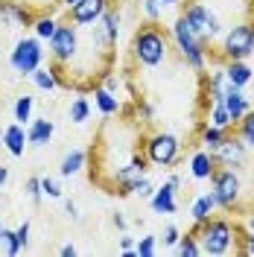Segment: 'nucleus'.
Returning <instances> with one entry per match:
<instances>
[{
  "mask_svg": "<svg viewBox=\"0 0 254 257\" xmlns=\"http://www.w3.org/2000/svg\"><path fill=\"white\" fill-rule=\"evenodd\" d=\"M111 6V0H79L67 9V24L73 27H91L94 21H99V15Z\"/></svg>",
  "mask_w": 254,
  "mask_h": 257,
  "instance_id": "obj_12",
  "label": "nucleus"
},
{
  "mask_svg": "<svg viewBox=\"0 0 254 257\" xmlns=\"http://www.w3.org/2000/svg\"><path fill=\"white\" fill-rule=\"evenodd\" d=\"M205 123H210V126H219V128H234V120H231V114H228V108H225L222 102H210Z\"/></svg>",
  "mask_w": 254,
  "mask_h": 257,
  "instance_id": "obj_25",
  "label": "nucleus"
},
{
  "mask_svg": "<svg viewBox=\"0 0 254 257\" xmlns=\"http://www.w3.org/2000/svg\"><path fill=\"white\" fill-rule=\"evenodd\" d=\"M111 222H114V228H120V231H126V228H129V219L123 216V213H114Z\"/></svg>",
  "mask_w": 254,
  "mask_h": 257,
  "instance_id": "obj_43",
  "label": "nucleus"
},
{
  "mask_svg": "<svg viewBox=\"0 0 254 257\" xmlns=\"http://www.w3.org/2000/svg\"><path fill=\"white\" fill-rule=\"evenodd\" d=\"M30 79L38 91H56V88H59V79H56L53 67H35L30 73Z\"/></svg>",
  "mask_w": 254,
  "mask_h": 257,
  "instance_id": "obj_24",
  "label": "nucleus"
},
{
  "mask_svg": "<svg viewBox=\"0 0 254 257\" xmlns=\"http://www.w3.org/2000/svg\"><path fill=\"white\" fill-rule=\"evenodd\" d=\"M222 105L228 108L231 120L237 123L239 117L251 108V99H248V94H245V88H234V85H231V88L225 91V96H222Z\"/></svg>",
  "mask_w": 254,
  "mask_h": 257,
  "instance_id": "obj_16",
  "label": "nucleus"
},
{
  "mask_svg": "<svg viewBox=\"0 0 254 257\" xmlns=\"http://www.w3.org/2000/svg\"><path fill=\"white\" fill-rule=\"evenodd\" d=\"M222 62H237V59H251L254 56V21H239L222 32V47H219Z\"/></svg>",
  "mask_w": 254,
  "mask_h": 257,
  "instance_id": "obj_6",
  "label": "nucleus"
},
{
  "mask_svg": "<svg viewBox=\"0 0 254 257\" xmlns=\"http://www.w3.org/2000/svg\"><path fill=\"white\" fill-rule=\"evenodd\" d=\"M0 18L6 21V27H32L38 12H32L21 0H0Z\"/></svg>",
  "mask_w": 254,
  "mask_h": 257,
  "instance_id": "obj_13",
  "label": "nucleus"
},
{
  "mask_svg": "<svg viewBox=\"0 0 254 257\" xmlns=\"http://www.w3.org/2000/svg\"><path fill=\"white\" fill-rule=\"evenodd\" d=\"M196 237H199V245H202V254L210 257H222L231 254L237 248V237H239V225L225 219V216H210L202 225L193 228Z\"/></svg>",
  "mask_w": 254,
  "mask_h": 257,
  "instance_id": "obj_2",
  "label": "nucleus"
},
{
  "mask_svg": "<svg viewBox=\"0 0 254 257\" xmlns=\"http://www.w3.org/2000/svg\"><path fill=\"white\" fill-rule=\"evenodd\" d=\"M24 193H27V199H30L32 205H41V199H44V193H41V178L30 176L24 181Z\"/></svg>",
  "mask_w": 254,
  "mask_h": 257,
  "instance_id": "obj_32",
  "label": "nucleus"
},
{
  "mask_svg": "<svg viewBox=\"0 0 254 257\" xmlns=\"http://www.w3.org/2000/svg\"><path fill=\"white\" fill-rule=\"evenodd\" d=\"M231 132H234L239 141H242V146H245L248 152H254V105L242 114V117H239L237 123H234V128H231Z\"/></svg>",
  "mask_w": 254,
  "mask_h": 257,
  "instance_id": "obj_22",
  "label": "nucleus"
},
{
  "mask_svg": "<svg viewBox=\"0 0 254 257\" xmlns=\"http://www.w3.org/2000/svg\"><path fill=\"white\" fill-rule=\"evenodd\" d=\"M210 155H213V161H216V167H245V161H248V149L242 146V141H239L234 132H228L219 144L213 146V149H207Z\"/></svg>",
  "mask_w": 254,
  "mask_h": 257,
  "instance_id": "obj_10",
  "label": "nucleus"
},
{
  "mask_svg": "<svg viewBox=\"0 0 254 257\" xmlns=\"http://www.w3.org/2000/svg\"><path fill=\"white\" fill-rule=\"evenodd\" d=\"M213 170H216V161H213V155L207 152L205 146L196 149L190 155V176L196 178V181H207V178L213 176Z\"/></svg>",
  "mask_w": 254,
  "mask_h": 257,
  "instance_id": "obj_17",
  "label": "nucleus"
},
{
  "mask_svg": "<svg viewBox=\"0 0 254 257\" xmlns=\"http://www.w3.org/2000/svg\"><path fill=\"white\" fill-rule=\"evenodd\" d=\"M56 18L50 15V12H41V15L35 18V24H32V30H35V35L41 38V41H50L53 38V32H56Z\"/></svg>",
  "mask_w": 254,
  "mask_h": 257,
  "instance_id": "obj_29",
  "label": "nucleus"
},
{
  "mask_svg": "<svg viewBox=\"0 0 254 257\" xmlns=\"http://www.w3.org/2000/svg\"><path fill=\"white\" fill-rule=\"evenodd\" d=\"M6 181H9V167H6V164H0V190L6 187Z\"/></svg>",
  "mask_w": 254,
  "mask_h": 257,
  "instance_id": "obj_45",
  "label": "nucleus"
},
{
  "mask_svg": "<svg viewBox=\"0 0 254 257\" xmlns=\"http://www.w3.org/2000/svg\"><path fill=\"white\" fill-rule=\"evenodd\" d=\"M73 3H79V0H59V6H64V9H70Z\"/></svg>",
  "mask_w": 254,
  "mask_h": 257,
  "instance_id": "obj_48",
  "label": "nucleus"
},
{
  "mask_svg": "<svg viewBox=\"0 0 254 257\" xmlns=\"http://www.w3.org/2000/svg\"><path fill=\"white\" fill-rule=\"evenodd\" d=\"M64 213H67V216H70L73 222H79V219H82V213H79V205H76L73 199H67V202H64Z\"/></svg>",
  "mask_w": 254,
  "mask_h": 257,
  "instance_id": "obj_41",
  "label": "nucleus"
},
{
  "mask_svg": "<svg viewBox=\"0 0 254 257\" xmlns=\"http://www.w3.org/2000/svg\"><path fill=\"white\" fill-rule=\"evenodd\" d=\"M251 15H254V0H251Z\"/></svg>",
  "mask_w": 254,
  "mask_h": 257,
  "instance_id": "obj_50",
  "label": "nucleus"
},
{
  "mask_svg": "<svg viewBox=\"0 0 254 257\" xmlns=\"http://www.w3.org/2000/svg\"><path fill=\"white\" fill-rule=\"evenodd\" d=\"M3 146L12 158H21L24 155V146H27V128L21 123H12V126L3 128Z\"/></svg>",
  "mask_w": 254,
  "mask_h": 257,
  "instance_id": "obj_20",
  "label": "nucleus"
},
{
  "mask_svg": "<svg viewBox=\"0 0 254 257\" xmlns=\"http://www.w3.org/2000/svg\"><path fill=\"white\" fill-rule=\"evenodd\" d=\"M94 105H96L102 114H105V117H111V114H120V111H123V102H120V96L111 94V91H105L102 85H94Z\"/></svg>",
  "mask_w": 254,
  "mask_h": 257,
  "instance_id": "obj_21",
  "label": "nucleus"
},
{
  "mask_svg": "<svg viewBox=\"0 0 254 257\" xmlns=\"http://www.w3.org/2000/svg\"><path fill=\"white\" fill-rule=\"evenodd\" d=\"M15 237H18V242H21V248H27V242H30V222L18 225V228H15Z\"/></svg>",
  "mask_w": 254,
  "mask_h": 257,
  "instance_id": "obj_40",
  "label": "nucleus"
},
{
  "mask_svg": "<svg viewBox=\"0 0 254 257\" xmlns=\"http://www.w3.org/2000/svg\"><path fill=\"white\" fill-rule=\"evenodd\" d=\"M32 108H35V96L32 94H24V96H18L15 99V123H21V126H27L32 120Z\"/></svg>",
  "mask_w": 254,
  "mask_h": 257,
  "instance_id": "obj_26",
  "label": "nucleus"
},
{
  "mask_svg": "<svg viewBox=\"0 0 254 257\" xmlns=\"http://www.w3.org/2000/svg\"><path fill=\"white\" fill-rule=\"evenodd\" d=\"M85 161H88V152H85V149H70V152H64L62 164H59V176L70 178V176H76V173H82Z\"/></svg>",
  "mask_w": 254,
  "mask_h": 257,
  "instance_id": "obj_23",
  "label": "nucleus"
},
{
  "mask_svg": "<svg viewBox=\"0 0 254 257\" xmlns=\"http://www.w3.org/2000/svg\"><path fill=\"white\" fill-rule=\"evenodd\" d=\"M161 6H164V9H175V6H181V0H158Z\"/></svg>",
  "mask_w": 254,
  "mask_h": 257,
  "instance_id": "obj_47",
  "label": "nucleus"
},
{
  "mask_svg": "<svg viewBox=\"0 0 254 257\" xmlns=\"http://www.w3.org/2000/svg\"><path fill=\"white\" fill-rule=\"evenodd\" d=\"M170 38H173L175 50L181 53V59L190 64L196 73H205L207 70V44L190 30V27H187L184 15H178L173 21V27H170Z\"/></svg>",
  "mask_w": 254,
  "mask_h": 257,
  "instance_id": "obj_4",
  "label": "nucleus"
},
{
  "mask_svg": "<svg viewBox=\"0 0 254 257\" xmlns=\"http://www.w3.org/2000/svg\"><path fill=\"white\" fill-rule=\"evenodd\" d=\"M231 128H219V126H210V123H205V126L199 128V144L205 146V149H213V146L222 141L225 135H228Z\"/></svg>",
  "mask_w": 254,
  "mask_h": 257,
  "instance_id": "obj_28",
  "label": "nucleus"
},
{
  "mask_svg": "<svg viewBox=\"0 0 254 257\" xmlns=\"http://www.w3.org/2000/svg\"><path fill=\"white\" fill-rule=\"evenodd\" d=\"M135 196H141V199H146V202H149V199H152V193H155V181H152V178L149 176H143L141 181H138V184H135Z\"/></svg>",
  "mask_w": 254,
  "mask_h": 257,
  "instance_id": "obj_37",
  "label": "nucleus"
},
{
  "mask_svg": "<svg viewBox=\"0 0 254 257\" xmlns=\"http://www.w3.org/2000/svg\"><path fill=\"white\" fill-rule=\"evenodd\" d=\"M175 251H178L181 257H199V254H202V245H199L196 231H190V234H181V237H178V242H175Z\"/></svg>",
  "mask_w": 254,
  "mask_h": 257,
  "instance_id": "obj_27",
  "label": "nucleus"
},
{
  "mask_svg": "<svg viewBox=\"0 0 254 257\" xmlns=\"http://www.w3.org/2000/svg\"><path fill=\"white\" fill-rule=\"evenodd\" d=\"M202 76H205V96H207V102H222L225 91L231 88L228 79H225V67H222V64H216V67L205 70Z\"/></svg>",
  "mask_w": 254,
  "mask_h": 257,
  "instance_id": "obj_14",
  "label": "nucleus"
},
{
  "mask_svg": "<svg viewBox=\"0 0 254 257\" xmlns=\"http://www.w3.org/2000/svg\"><path fill=\"white\" fill-rule=\"evenodd\" d=\"M216 199H213V193L207 190V193H199L196 199L190 202V219H193V225H202L205 219H210L213 213H216Z\"/></svg>",
  "mask_w": 254,
  "mask_h": 257,
  "instance_id": "obj_19",
  "label": "nucleus"
},
{
  "mask_svg": "<svg viewBox=\"0 0 254 257\" xmlns=\"http://www.w3.org/2000/svg\"><path fill=\"white\" fill-rule=\"evenodd\" d=\"M3 228H6V225H3V219H0V234H3Z\"/></svg>",
  "mask_w": 254,
  "mask_h": 257,
  "instance_id": "obj_49",
  "label": "nucleus"
},
{
  "mask_svg": "<svg viewBox=\"0 0 254 257\" xmlns=\"http://www.w3.org/2000/svg\"><path fill=\"white\" fill-rule=\"evenodd\" d=\"M158 251V237L155 234H143L141 240L135 242V254L138 257H152Z\"/></svg>",
  "mask_w": 254,
  "mask_h": 257,
  "instance_id": "obj_31",
  "label": "nucleus"
},
{
  "mask_svg": "<svg viewBox=\"0 0 254 257\" xmlns=\"http://www.w3.org/2000/svg\"><path fill=\"white\" fill-rule=\"evenodd\" d=\"M41 193L50 196V199H64L62 184H59V178H53V176H41Z\"/></svg>",
  "mask_w": 254,
  "mask_h": 257,
  "instance_id": "obj_33",
  "label": "nucleus"
},
{
  "mask_svg": "<svg viewBox=\"0 0 254 257\" xmlns=\"http://www.w3.org/2000/svg\"><path fill=\"white\" fill-rule=\"evenodd\" d=\"M53 120L50 117H38V120H32L30 126H27V144L30 146H47L53 141Z\"/></svg>",
  "mask_w": 254,
  "mask_h": 257,
  "instance_id": "obj_18",
  "label": "nucleus"
},
{
  "mask_svg": "<svg viewBox=\"0 0 254 257\" xmlns=\"http://www.w3.org/2000/svg\"><path fill=\"white\" fill-rule=\"evenodd\" d=\"M237 254H245V257H254V234L239 228V237H237Z\"/></svg>",
  "mask_w": 254,
  "mask_h": 257,
  "instance_id": "obj_34",
  "label": "nucleus"
},
{
  "mask_svg": "<svg viewBox=\"0 0 254 257\" xmlns=\"http://www.w3.org/2000/svg\"><path fill=\"white\" fill-rule=\"evenodd\" d=\"M67 117H70V123H85L91 117V102L85 96H76L70 102V108H67Z\"/></svg>",
  "mask_w": 254,
  "mask_h": 257,
  "instance_id": "obj_30",
  "label": "nucleus"
},
{
  "mask_svg": "<svg viewBox=\"0 0 254 257\" xmlns=\"http://www.w3.org/2000/svg\"><path fill=\"white\" fill-rule=\"evenodd\" d=\"M0 242H3V248H6V254H9V257H15V254L24 251V248H21V242H18V237H15V231H9V228H3Z\"/></svg>",
  "mask_w": 254,
  "mask_h": 257,
  "instance_id": "obj_35",
  "label": "nucleus"
},
{
  "mask_svg": "<svg viewBox=\"0 0 254 257\" xmlns=\"http://www.w3.org/2000/svg\"><path fill=\"white\" fill-rule=\"evenodd\" d=\"M184 21H187V27H190L205 44H210L213 38H219L222 35V24H219V18H216V12H210L205 3H199V0H193V3H187L184 6Z\"/></svg>",
  "mask_w": 254,
  "mask_h": 257,
  "instance_id": "obj_7",
  "label": "nucleus"
},
{
  "mask_svg": "<svg viewBox=\"0 0 254 257\" xmlns=\"http://www.w3.org/2000/svg\"><path fill=\"white\" fill-rule=\"evenodd\" d=\"M178 187H181V176L173 173L161 187H155L152 199H149V208L155 210V213H161V216H164V213H175V210H178V199H175Z\"/></svg>",
  "mask_w": 254,
  "mask_h": 257,
  "instance_id": "obj_11",
  "label": "nucleus"
},
{
  "mask_svg": "<svg viewBox=\"0 0 254 257\" xmlns=\"http://www.w3.org/2000/svg\"><path fill=\"white\" fill-rule=\"evenodd\" d=\"M0 144H3V132H0Z\"/></svg>",
  "mask_w": 254,
  "mask_h": 257,
  "instance_id": "obj_51",
  "label": "nucleus"
},
{
  "mask_svg": "<svg viewBox=\"0 0 254 257\" xmlns=\"http://www.w3.org/2000/svg\"><path fill=\"white\" fill-rule=\"evenodd\" d=\"M47 44H50L53 62L56 64H70L76 56H79V32H76L73 24H59Z\"/></svg>",
  "mask_w": 254,
  "mask_h": 257,
  "instance_id": "obj_9",
  "label": "nucleus"
},
{
  "mask_svg": "<svg viewBox=\"0 0 254 257\" xmlns=\"http://www.w3.org/2000/svg\"><path fill=\"white\" fill-rule=\"evenodd\" d=\"M242 225H245V231H251L254 234V210H245V222Z\"/></svg>",
  "mask_w": 254,
  "mask_h": 257,
  "instance_id": "obj_46",
  "label": "nucleus"
},
{
  "mask_svg": "<svg viewBox=\"0 0 254 257\" xmlns=\"http://www.w3.org/2000/svg\"><path fill=\"white\" fill-rule=\"evenodd\" d=\"M59 254H62V257H73V254H76V245H73V242H64L62 248H59Z\"/></svg>",
  "mask_w": 254,
  "mask_h": 257,
  "instance_id": "obj_44",
  "label": "nucleus"
},
{
  "mask_svg": "<svg viewBox=\"0 0 254 257\" xmlns=\"http://www.w3.org/2000/svg\"><path fill=\"white\" fill-rule=\"evenodd\" d=\"M44 62V50H41V38L35 35H24V38H18L15 41V50H12V56H9V64H12V70L21 73V76H30L35 67H41Z\"/></svg>",
  "mask_w": 254,
  "mask_h": 257,
  "instance_id": "obj_8",
  "label": "nucleus"
},
{
  "mask_svg": "<svg viewBox=\"0 0 254 257\" xmlns=\"http://www.w3.org/2000/svg\"><path fill=\"white\" fill-rule=\"evenodd\" d=\"M141 9H143V15H146V21H161L164 18V6H161L158 0H141Z\"/></svg>",
  "mask_w": 254,
  "mask_h": 257,
  "instance_id": "obj_36",
  "label": "nucleus"
},
{
  "mask_svg": "<svg viewBox=\"0 0 254 257\" xmlns=\"http://www.w3.org/2000/svg\"><path fill=\"white\" fill-rule=\"evenodd\" d=\"M181 138L173 135V132H155L143 141V155L152 167H161V170H173L175 164L181 161Z\"/></svg>",
  "mask_w": 254,
  "mask_h": 257,
  "instance_id": "obj_5",
  "label": "nucleus"
},
{
  "mask_svg": "<svg viewBox=\"0 0 254 257\" xmlns=\"http://www.w3.org/2000/svg\"><path fill=\"white\" fill-rule=\"evenodd\" d=\"M135 105H138V123H152V120H155V108H152L146 99L135 102Z\"/></svg>",
  "mask_w": 254,
  "mask_h": 257,
  "instance_id": "obj_38",
  "label": "nucleus"
},
{
  "mask_svg": "<svg viewBox=\"0 0 254 257\" xmlns=\"http://www.w3.org/2000/svg\"><path fill=\"white\" fill-rule=\"evenodd\" d=\"M207 181H210V193H213L219 208L228 210V213H245V208H242L245 184H242V176L237 173V167H216Z\"/></svg>",
  "mask_w": 254,
  "mask_h": 257,
  "instance_id": "obj_3",
  "label": "nucleus"
},
{
  "mask_svg": "<svg viewBox=\"0 0 254 257\" xmlns=\"http://www.w3.org/2000/svg\"><path fill=\"white\" fill-rule=\"evenodd\" d=\"M120 251L126 257H138L135 254V240H132V237H123V240H120Z\"/></svg>",
  "mask_w": 254,
  "mask_h": 257,
  "instance_id": "obj_42",
  "label": "nucleus"
},
{
  "mask_svg": "<svg viewBox=\"0 0 254 257\" xmlns=\"http://www.w3.org/2000/svg\"><path fill=\"white\" fill-rule=\"evenodd\" d=\"M225 79L234 88H248L254 82V67L248 64V59H237V62H222Z\"/></svg>",
  "mask_w": 254,
  "mask_h": 257,
  "instance_id": "obj_15",
  "label": "nucleus"
},
{
  "mask_svg": "<svg viewBox=\"0 0 254 257\" xmlns=\"http://www.w3.org/2000/svg\"><path fill=\"white\" fill-rule=\"evenodd\" d=\"M170 56V35L158 27V21L141 24L132 35V59L141 67H158Z\"/></svg>",
  "mask_w": 254,
  "mask_h": 257,
  "instance_id": "obj_1",
  "label": "nucleus"
},
{
  "mask_svg": "<svg viewBox=\"0 0 254 257\" xmlns=\"http://www.w3.org/2000/svg\"><path fill=\"white\" fill-rule=\"evenodd\" d=\"M178 237H181L178 225H167V228H164V234H161V240H164V245H170V248H173L175 242H178Z\"/></svg>",
  "mask_w": 254,
  "mask_h": 257,
  "instance_id": "obj_39",
  "label": "nucleus"
}]
</instances>
